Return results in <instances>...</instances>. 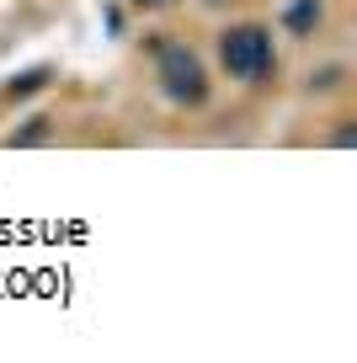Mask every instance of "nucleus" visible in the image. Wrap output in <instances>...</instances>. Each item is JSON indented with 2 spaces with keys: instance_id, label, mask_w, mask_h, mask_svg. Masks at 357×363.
Returning <instances> with one entry per match:
<instances>
[]
</instances>
